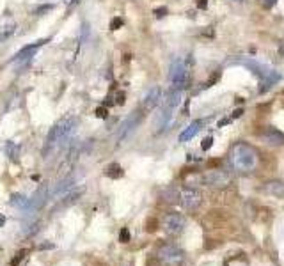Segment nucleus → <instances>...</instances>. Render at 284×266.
<instances>
[{"label":"nucleus","mask_w":284,"mask_h":266,"mask_svg":"<svg viewBox=\"0 0 284 266\" xmlns=\"http://www.w3.org/2000/svg\"><path fill=\"white\" fill-rule=\"evenodd\" d=\"M119 241L121 243H130V231L126 229V227H123L119 233Z\"/></svg>","instance_id":"obj_27"},{"label":"nucleus","mask_w":284,"mask_h":266,"mask_svg":"<svg viewBox=\"0 0 284 266\" xmlns=\"http://www.w3.org/2000/svg\"><path fill=\"white\" fill-rule=\"evenodd\" d=\"M275 2H277V0H259L261 6L267 7V9H270V7H274V6H275Z\"/></svg>","instance_id":"obj_32"},{"label":"nucleus","mask_w":284,"mask_h":266,"mask_svg":"<svg viewBox=\"0 0 284 266\" xmlns=\"http://www.w3.org/2000/svg\"><path fill=\"white\" fill-rule=\"evenodd\" d=\"M195 4H198L199 9H206V7H208V0H198Z\"/></svg>","instance_id":"obj_34"},{"label":"nucleus","mask_w":284,"mask_h":266,"mask_svg":"<svg viewBox=\"0 0 284 266\" xmlns=\"http://www.w3.org/2000/svg\"><path fill=\"white\" fill-rule=\"evenodd\" d=\"M124 101H126V94H124L123 91H119V93L116 94V101H114V103H116V105H124Z\"/></svg>","instance_id":"obj_30"},{"label":"nucleus","mask_w":284,"mask_h":266,"mask_svg":"<svg viewBox=\"0 0 284 266\" xmlns=\"http://www.w3.org/2000/svg\"><path fill=\"white\" fill-rule=\"evenodd\" d=\"M27 252H29V250H20V252H18L16 256H14L13 259H11L9 264H11V266H18V264L21 263V261H24V257L27 256Z\"/></svg>","instance_id":"obj_24"},{"label":"nucleus","mask_w":284,"mask_h":266,"mask_svg":"<svg viewBox=\"0 0 284 266\" xmlns=\"http://www.w3.org/2000/svg\"><path fill=\"white\" fill-rule=\"evenodd\" d=\"M157 257L164 266H181L185 263V254L174 243H164V245L158 247Z\"/></svg>","instance_id":"obj_5"},{"label":"nucleus","mask_w":284,"mask_h":266,"mask_svg":"<svg viewBox=\"0 0 284 266\" xmlns=\"http://www.w3.org/2000/svg\"><path fill=\"white\" fill-rule=\"evenodd\" d=\"M162 100V89L160 87H153V89L147 91V94L144 96V108L146 110H153L155 106H157L158 103H160Z\"/></svg>","instance_id":"obj_10"},{"label":"nucleus","mask_w":284,"mask_h":266,"mask_svg":"<svg viewBox=\"0 0 284 266\" xmlns=\"http://www.w3.org/2000/svg\"><path fill=\"white\" fill-rule=\"evenodd\" d=\"M229 162L236 172L240 174H251L256 170L259 157H257V151L251 146L249 142H236L233 144L229 151Z\"/></svg>","instance_id":"obj_1"},{"label":"nucleus","mask_w":284,"mask_h":266,"mask_svg":"<svg viewBox=\"0 0 284 266\" xmlns=\"http://www.w3.org/2000/svg\"><path fill=\"white\" fill-rule=\"evenodd\" d=\"M261 140H263L267 146H282L284 144V133L275 130L274 126H268L261 131Z\"/></svg>","instance_id":"obj_9"},{"label":"nucleus","mask_w":284,"mask_h":266,"mask_svg":"<svg viewBox=\"0 0 284 266\" xmlns=\"http://www.w3.org/2000/svg\"><path fill=\"white\" fill-rule=\"evenodd\" d=\"M203 181H204V185H208L210 188L222 190L231 185V174L222 169H213V170H208V172L204 174Z\"/></svg>","instance_id":"obj_7"},{"label":"nucleus","mask_w":284,"mask_h":266,"mask_svg":"<svg viewBox=\"0 0 284 266\" xmlns=\"http://www.w3.org/2000/svg\"><path fill=\"white\" fill-rule=\"evenodd\" d=\"M54 243H52V241H48V243H41V245L39 247H37V249H39V250H48V249H54Z\"/></svg>","instance_id":"obj_33"},{"label":"nucleus","mask_w":284,"mask_h":266,"mask_svg":"<svg viewBox=\"0 0 284 266\" xmlns=\"http://www.w3.org/2000/svg\"><path fill=\"white\" fill-rule=\"evenodd\" d=\"M240 64H244V66H247V68H251L252 70V73L257 75L261 80V89H259V93H267L268 89H272V87L275 85V83L281 80V75L277 73L275 70H272L270 66H267V64H261V62H257V60H251V59H244V60H240Z\"/></svg>","instance_id":"obj_4"},{"label":"nucleus","mask_w":284,"mask_h":266,"mask_svg":"<svg viewBox=\"0 0 284 266\" xmlns=\"http://www.w3.org/2000/svg\"><path fill=\"white\" fill-rule=\"evenodd\" d=\"M71 186H73V178H68V180H62V181H60V183L54 188V192H52V193H54L55 197H57V195H62V193L68 192V190H70Z\"/></svg>","instance_id":"obj_21"},{"label":"nucleus","mask_w":284,"mask_h":266,"mask_svg":"<svg viewBox=\"0 0 284 266\" xmlns=\"http://www.w3.org/2000/svg\"><path fill=\"white\" fill-rule=\"evenodd\" d=\"M153 14H155V18H158V20H160V18H164L165 14H167V7H165V6L157 7V9L153 11Z\"/></svg>","instance_id":"obj_28"},{"label":"nucleus","mask_w":284,"mask_h":266,"mask_svg":"<svg viewBox=\"0 0 284 266\" xmlns=\"http://www.w3.org/2000/svg\"><path fill=\"white\" fill-rule=\"evenodd\" d=\"M14 30H16V21H14L13 18H6V20L2 21V25H0V43L9 39L14 34Z\"/></svg>","instance_id":"obj_14"},{"label":"nucleus","mask_w":284,"mask_h":266,"mask_svg":"<svg viewBox=\"0 0 284 266\" xmlns=\"http://www.w3.org/2000/svg\"><path fill=\"white\" fill-rule=\"evenodd\" d=\"M54 4H47V6H39V7H36V11H34V14L36 16H43L45 13H50V11H54Z\"/></svg>","instance_id":"obj_23"},{"label":"nucleus","mask_w":284,"mask_h":266,"mask_svg":"<svg viewBox=\"0 0 284 266\" xmlns=\"http://www.w3.org/2000/svg\"><path fill=\"white\" fill-rule=\"evenodd\" d=\"M279 53H281V55L284 57V41H281V43H279Z\"/></svg>","instance_id":"obj_37"},{"label":"nucleus","mask_w":284,"mask_h":266,"mask_svg":"<svg viewBox=\"0 0 284 266\" xmlns=\"http://www.w3.org/2000/svg\"><path fill=\"white\" fill-rule=\"evenodd\" d=\"M170 119H172V108H167V106H164V110L158 114V119H157L158 131H162L164 128H167V124L170 123Z\"/></svg>","instance_id":"obj_17"},{"label":"nucleus","mask_w":284,"mask_h":266,"mask_svg":"<svg viewBox=\"0 0 284 266\" xmlns=\"http://www.w3.org/2000/svg\"><path fill=\"white\" fill-rule=\"evenodd\" d=\"M141 119H142V114L141 112L132 114V116L123 123V126H121V131H119V135H117V137H119V140L124 139V137H126V133H130L134 128H137V124H139V121H141Z\"/></svg>","instance_id":"obj_12"},{"label":"nucleus","mask_w":284,"mask_h":266,"mask_svg":"<svg viewBox=\"0 0 284 266\" xmlns=\"http://www.w3.org/2000/svg\"><path fill=\"white\" fill-rule=\"evenodd\" d=\"M6 153H7V157H11L13 160H18V154H20V146H18L16 142H13V140H9V142L6 144Z\"/></svg>","instance_id":"obj_22"},{"label":"nucleus","mask_w":284,"mask_h":266,"mask_svg":"<svg viewBox=\"0 0 284 266\" xmlns=\"http://www.w3.org/2000/svg\"><path fill=\"white\" fill-rule=\"evenodd\" d=\"M192 59H176L172 64H170V83H172V89L174 91H185L190 87L192 83Z\"/></svg>","instance_id":"obj_3"},{"label":"nucleus","mask_w":284,"mask_h":266,"mask_svg":"<svg viewBox=\"0 0 284 266\" xmlns=\"http://www.w3.org/2000/svg\"><path fill=\"white\" fill-rule=\"evenodd\" d=\"M121 266H132V264H121Z\"/></svg>","instance_id":"obj_40"},{"label":"nucleus","mask_w":284,"mask_h":266,"mask_svg":"<svg viewBox=\"0 0 284 266\" xmlns=\"http://www.w3.org/2000/svg\"><path fill=\"white\" fill-rule=\"evenodd\" d=\"M180 201H181V204H183L185 210L194 211V210H198V208L201 206V203H203V195H201V192L198 188L185 186V188H181V192H180Z\"/></svg>","instance_id":"obj_8"},{"label":"nucleus","mask_w":284,"mask_h":266,"mask_svg":"<svg viewBox=\"0 0 284 266\" xmlns=\"http://www.w3.org/2000/svg\"><path fill=\"white\" fill-rule=\"evenodd\" d=\"M180 101H181V93L180 91H170V93L167 94V98H165V105L164 106H167V108H176L178 105H180Z\"/></svg>","instance_id":"obj_20"},{"label":"nucleus","mask_w":284,"mask_h":266,"mask_svg":"<svg viewBox=\"0 0 284 266\" xmlns=\"http://www.w3.org/2000/svg\"><path fill=\"white\" fill-rule=\"evenodd\" d=\"M105 176L111 178V180H119V178L124 176V170L119 163H108V165L105 167Z\"/></svg>","instance_id":"obj_18"},{"label":"nucleus","mask_w":284,"mask_h":266,"mask_svg":"<svg viewBox=\"0 0 284 266\" xmlns=\"http://www.w3.org/2000/svg\"><path fill=\"white\" fill-rule=\"evenodd\" d=\"M185 226H187L185 216L176 211L167 213V215L164 216V220H162V227H164V231L169 236H180L185 231Z\"/></svg>","instance_id":"obj_6"},{"label":"nucleus","mask_w":284,"mask_h":266,"mask_svg":"<svg viewBox=\"0 0 284 266\" xmlns=\"http://www.w3.org/2000/svg\"><path fill=\"white\" fill-rule=\"evenodd\" d=\"M227 123H231V119H227V117H226V119H222L221 123H219V128H221V126H224V124H227Z\"/></svg>","instance_id":"obj_38"},{"label":"nucleus","mask_w":284,"mask_h":266,"mask_svg":"<svg viewBox=\"0 0 284 266\" xmlns=\"http://www.w3.org/2000/svg\"><path fill=\"white\" fill-rule=\"evenodd\" d=\"M94 116H96L98 119H107V117H108V108H107V106H103V105L98 106V108L94 110Z\"/></svg>","instance_id":"obj_25"},{"label":"nucleus","mask_w":284,"mask_h":266,"mask_svg":"<svg viewBox=\"0 0 284 266\" xmlns=\"http://www.w3.org/2000/svg\"><path fill=\"white\" fill-rule=\"evenodd\" d=\"M114 98L112 96H107V98H105V101H103V106H107V108H108V106H112L114 105Z\"/></svg>","instance_id":"obj_35"},{"label":"nucleus","mask_w":284,"mask_h":266,"mask_svg":"<svg viewBox=\"0 0 284 266\" xmlns=\"http://www.w3.org/2000/svg\"><path fill=\"white\" fill-rule=\"evenodd\" d=\"M242 114H244V110L242 108H238V110H234V114H233V119H236V117H240Z\"/></svg>","instance_id":"obj_36"},{"label":"nucleus","mask_w":284,"mask_h":266,"mask_svg":"<svg viewBox=\"0 0 284 266\" xmlns=\"http://www.w3.org/2000/svg\"><path fill=\"white\" fill-rule=\"evenodd\" d=\"M146 231L147 233H155V231H157V220H147Z\"/></svg>","instance_id":"obj_31"},{"label":"nucleus","mask_w":284,"mask_h":266,"mask_svg":"<svg viewBox=\"0 0 284 266\" xmlns=\"http://www.w3.org/2000/svg\"><path fill=\"white\" fill-rule=\"evenodd\" d=\"M4 224H6V216L0 215V227H4Z\"/></svg>","instance_id":"obj_39"},{"label":"nucleus","mask_w":284,"mask_h":266,"mask_svg":"<svg viewBox=\"0 0 284 266\" xmlns=\"http://www.w3.org/2000/svg\"><path fill=\"white\" fill-rule=\"evenodd\" d=\"M123 25H124L123 18L116 16V18H112V21H111V30H119V29H123Z\"/></svg>","instance_id":"obj_26"},{"label":"nucleus","mask_w":284,"mask_h":266,"mask_svg":"<svg viewBox=\"0 0 284 266\" xmlns=\"http://www.w3.org/2000/svg\"><path fill=\"white\" fill-rule=\"evenodd\" d=\"M211 146H213V137H206V139L203 140V144H201V147H203V151H208Z\"/></svg>","instance_id":"obj_29"},{"label":"nucleus","mask_w":284,"mask_h":266,"mask_svg":"<svg viewBox=\"0 0 284 266\" xmlns=\"http://www.w3.org/2000/svg\"><path fill=\"white\" fill-rule=\"evenodd\" d=\"M47 195H48L47 186H39V190L34 193L32 199H29V208H30V210H39V208H43V204L47 203Z\"/></svg>","instance_id":"obj_13"},{"label":"nucleus","mask_w":284,"mask_h":266,"mask_svg":"<svg viewBox=\"0 0 284 266\" xmlns=\"http://www.w3.org/2000/svg\"><path fill=\"white\" fill-rule=\"evenodd\" d=\"M201 126H203V121H194V123L188 124V126L180 133V142H188L190 139H194V137L198 135V131L201 130Z\"/></svg>","instance_id":"obj_15"},{"label":"nucleus","mask_w":284,"mask_h":266,"mask_svg":"<svg viewBox=\"0 0 284 266\" xmlns=\"http://www.w3.org/2000/svg\"><path fill=\"white\" fill-rule=\"evenodd\" d=\"M263 190L274 197H282L284 195V181L272 180V181H268V183H265Z\"/></svg>","instance_id":"obj_16"},{"label":"nucleus","mask_w":284,"mask_h":266,"mask_svg":"<svg viewBox=\"0 0 284 266\" xmlns=\"http://www.w3.org/2000/svg\"><path fill=\"white\" fill-rule=\"evenodd\" d=\"M47 41H48V39H41V41H36V43L29 45V47L21 48V50L18 52L16 55H14V60H27V59H30V57H34V53L39 50V48L43 47V45L47 43Z\"/></svg>","instance_id":"obj_11"},{"label":"nucleus","mask_w":284,"mask_h":266,"mask_svg":"<svg viewBox=\"0 0 284 266\" xmlns=\"http://www.w3.org/2000/svg\"><path fill=\"white\" fill-rule=\"evenodd\" d=\"M9 204L13 208H18V210H27L29 208V199H25L24 195H20V193H13L9 199Z\"/></svg>","instance_id":"obj_19"},{"label":"nucleus","mask_w":284,"mask_h":266,"mask_svg":"<svg viewBox=\"0 0 284 266\" xmlns=\"http://www.w3.org/2000/svg\"><path fill=\"white\" fill-rule=\"evenodd\" d=\"M77 123L78 121L75 119V117H64V119H60L59 123H55L54 128H52L50 133H48V137H47L45 154H48L52 149H55V147L62 146L64 142H68L70 137L73 135L75 128H77Z\"/></svg>","instance_id":"obj_2"}]
</instances>
